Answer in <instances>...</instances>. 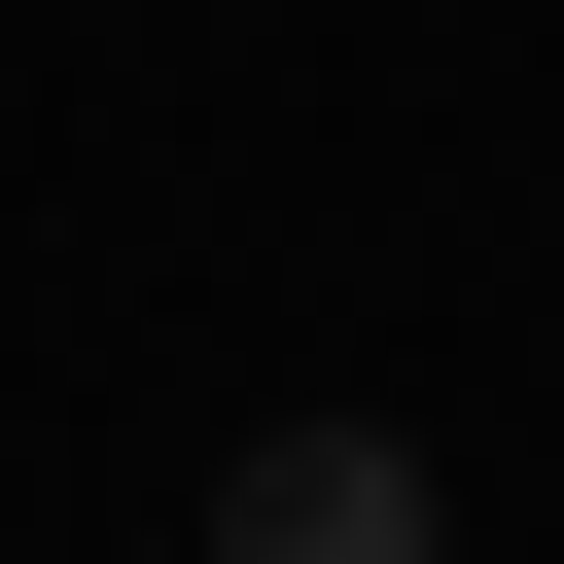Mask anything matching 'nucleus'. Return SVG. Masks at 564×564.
Returning a JSON list of instances; mask_svg holds the SVG:
<instances>
[{"label": "nucleus", "instance_id": "f257e3e1", "mask_svg": "<svg viewBox=\"0 0 564 564\" xmlns=\"http://www.w3.org/2000/svg\"><path fill=\"white\" fill-rule=\"evenodd\" d=\"M212 564H458V529H423V458H388V423H247Z\"/></svg>", "mask_w": 564, "mask_h": 564}]
</instances>
